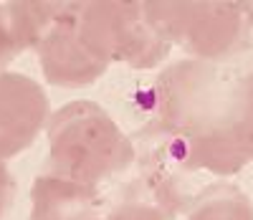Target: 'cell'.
<instances>
[{"instance_id":"7","label":"cell","mask_w":253,"mask_h":220,"mask_svg":"<svg viewBox=\"0 0 253 220\" xmlns=\"http://www.w3.org/2000/svg\"><path fill=\"white\" fill-rule=\"evenodd\" d=\"M48 119L51 101L43 86L20 71L0 69V160L31 149Z\"/></svg>"},{"instance_id":"4","label":"cell","mask_w":253,"mask_h":220,"mask_svg":"<svg viewBox=\"0 0 253 220\" xmlns=\"http://www.w3.org/2000/svg\"><path fill=\"white\" fill-rule=\"evenodd\" d=\"M79 41L104 66H126L132 71L160 69L172 51L144 18L139 0L81 3Z\"/></svg>"},{"instance_id":"6","label":"cell","mask_w":253,"mask_h":220,"mask_svg":"<svg viewBox=\"0 0 253 220\" xmlns=\"http://www.w3.org/2000/svg\"><path fill=\"white\" fill-rule=\"evenodd\" d=\"M79 13L81 3H61L48 33L36 48L46 84L58 89L91 86L109 71V66L96 61L79 41Z\"/></svg>"},{"instance_id":"10","label":"cell","mask_w":253,"mask_h":220,"mask_svg":"<svg viewBox=\"0 0 253 220\" xmlns=\"http://www.w3.org/2000/svg\"><path fill=\"white\" fill-rule=\"evenodd\" d=\"M223 144L241 170L253 162V69L236 71L230 84Z\"/></svg>"},{"instance_id":"8","label":"cell","mask_w":253,"mask_h":220,"mask_svg":"<svg viewBox=\"0 0 253 220\" xmlns=\"http://www.w3.org/2000/svg\"><path fill=\"white\" fill-rule=\"evenodd\" d=\"M109 205L96 187L41 172L31 185L28 220H107Z\"/></svg>"},{"instance_id":"3","label":"cell","mask_w":253,"mask_h":220,"mask_svg":"<svg viewBox=\"0 0 253 220\" xmlns=\"http://www.w3.org/2000/svg\"><path fill=\"white\" fill-rule=\"evenodd\" d=\"M144 18L170 48L187 58L223 63L248 41V20L241 3L225 0H147Z\"/></svg>"},{"instance_id":"13","label":"cell","mask_w":253,"mask_h":220,"mask_svg":"<svg viewBox=\"0 0 253 220\" xmlns=\"http://www.w3.org/2000/svg\"><path fill=\"white\" fill-rule=\"evenodd\" d=\"M15 203V180L8 170V165L0 160V220H5Z\"/></svg>"},{"instance_id":"1","label":"cell","mask_w":253,"mask_h":220,"mask_svg":"<svg viewBox=\"0 0 253 220\" xmlns=\"http://www.w3.org/2000/svg\"><path fill=\"white\" fill-rule=\"evenodd\" d=\"M233 76L236 69L225 63L182 58L160 69L152 84L150 124L167 132L187 155V162L210 177L241 172L223 144Z\"/></svg>"},{"instance_id":"5","label":"cell","mask_w":253,"mask_h":220,"mask_svg":"<svg viewBox=\"0 0 253 220\" xmlns=\"http://www.w3.org/2000/svg\"><path fill=\"white\" fill-rule=\"evenodd\" d=\"M132 137L134 144V182L150 200L172 220L190 210L195 197L210 185V175L198 172L187 162L180 144L147 122Z\"/></svg>"},{"instance_id":"14","label":"cell","mask_w":253,"mask_h":220,"mask_svg":"<svg viewBox=\"0 0 253 220\" xmlns=\"http://www.w3.org/2000/svg\"><path fill=\"white\" fill-rule=\"evenodd\" d=\"M241 8H243V13H246V20H248V26L253 28V0H251V3H241Z\"/></svg>"},{"instance_id":"9","label":"cell","mask_w":253,"mask_h":220,"mask_svg":"<svg viewBox=\"0 0 253 220\" xmlns=\"http://www.w3.org/2000/svg\"><path fill=\"white\" fill-rule=\"evenodd\" d=\"M58 10L61 3L53 0L0 3V69H8L20 53L38 48Z\"/></svg>"},{"instance_id":"12","label":"cell","mask_w":253,"mask_h":220,"mask_svg":"<svg viewBox=\"0 0 253 220\" xmlns=\"http://www.w3.org/2000/svg\"><path fill=\"white\" fill-rule=\"evenodd\" d=\"M107 220H172L165 210H160L150 197H147L137 182L124 187V192L117 197V203L109 205Z\"/></svg>"},{"instance_id":"11","label":"cell","mask_w":253,"mask_h":220,"mask_svg":"<svg viewBox=\"0 0 253 220\" xmlns=\"http://www.w3.org/2000/svg\"><path fill=\"white\" fill-rule=\"evenodd\" d=\"M185 215L187 220H253V203L238 185L210 182Z\"/></svg>"},{"instance_id":"2","label":"cell","mask_w":253,"mask_h":220,"mask_svg":"<svg viewBox=\"0 0 253 220\" xmlns=\"http://www.w3.org/2000/svg\"><path fill=\"white\" fill-rule=\"evenodd\" d=\"M46 172L101 190L134 167L132 137L96 101L76 99L51 112Z\"/></svg>"}]
</instances>
